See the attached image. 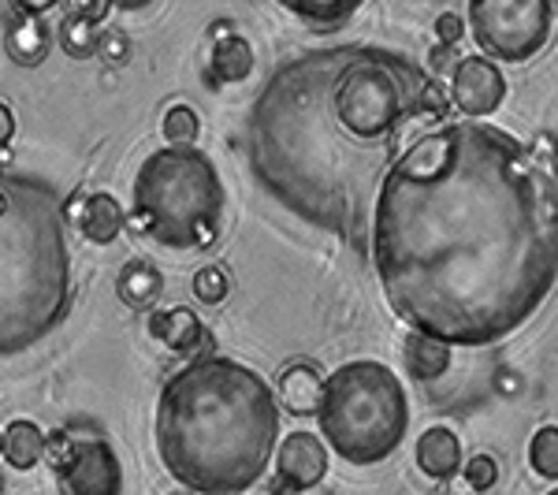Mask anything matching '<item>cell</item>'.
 I'll return each mask as SVG.
<instances>
[{"mask_svg":"<svg viewBox=\"0 0 558 495\" xmlns=\"http://www.w3.org/2000/svg\"><path fill=\"white\" fill-rule=\"evenodd\" d=\"M149 331H153V339H160V343H165L168 350H175V354H186V358L213 354V350H209V331H205V324L197 321V313L186 310V305L153 313Z\"/></svg>","mask_w":558,"mask_h":495,"instance_id":"11","label":"cell"},{"mask_svg":"<svg viewBox=\"0 0 558 495\" xmlns=\"http://www.w3.org/2000/svg\"><path fill=\"white\" fill-rule=\"evenodd\" d=\"M328 476V447L313 432H291L276 447V481L291 492H310Z\"/></svg>","mask_w":558,"mask_h":495,"instance_id":"10","label":"cell"},{"mask_svg":"<svg viewBox=\"0 0 558 495\" xmlns=\"http://www.w3.org/2000/svg\"><path fill=\"white\" fill-rule=\"evenodd\" d=\"M447 495H473V488L462 481V476H451V481H447Z\"/></svg>","mask_w":558,"mask_h":495,"instance_id":"33","label":"cell"},{"mask_svg":"<svg viewBox=\"0 0 558 495\" xmlns=\"http://www.w3.org/2000/svg\"><path fill=\"white\" fill-rule=\"evenodd\" d=\"M324 444L350 466H376L402 447L410 432V399L395 369L376 358L339 365L324 381L317 407Z\"/></svg>","mask_w":558,"mask_h":495,"instance_id":"6","label":"cell"},{"mask_svg":"<svg viewBox=\"0 0 558 495\" xmlns=\"http://www.w3.org/2000/svg\"><path fill=\"white\" fill-rule=\"evenodd\" d=\"M417 466L436 481H451L462 470V444L451 428L436 425L417 439Z\"/></svg>","mask_w":558,"mask_h":495,"instance_id":"14","label":"cell"},{"mask_svg":"<svg viewBox=\"0 0 558 495\" xmlns=\"http://www.w3.org/2000/svg\"><path fill=\"white\" fill-rule=\"evenodd\" d=\"M172 495H194V492H186V488H183V492H172Z\"/></svg>","mask_w":558,"mask_h":495,"instance_id":"34","label":"cell"},{"mask_svg":"<svg viewBox=\"0 0 558 495\" xmlns=\"http://www.w3.org/2000/svg\"><path fill=\"white\" fill-rule=\"evenodd\" d=\"M547 495H558V488H555V492H547Z\"/></svg>","mask_w":558,"mask_h":495,"instance_id":"36","label":"cell"},{"mask_svg":"<svg viewBox=\"0 0 558 495\" xmlns=\"http://www.w3.org/2000/svg\"><path fill=\"white\" fill-rule=\"evenodd\" d=\"M108 12H112V4H108V0H94V4H78V0H71V4L64 8V15H71V20H83L89 26L108 20Z\"/></svg>","mask_w":558,"mask_h":495,"instance_id":"29","label":"cell"},{"mask_svg":"<svg viewBox=\"0 0 558 495\" xmlns=\"http://www.w3.org/2000/svg\"><path fill=\"white\" fill-rule=\"evenodd\" d=\"M402 358H407V369L413 381H439V376L451 369V347L436 343V339L421 336V331H410L407 347H402Z\"/></svg>","mask_w":558,"mask_h":495,"instance_id":"19","label":"cell"},{"mask_svg":"<svg viewBox=\"0 0 558 495\" xmlns=\"http://www.w3.org/2000/svg\"><path fill=\"white\" fill-rule=\"evenodd\" d=\"M4 49L15 64L38 68L52 49V31H49V23H45V15H23L20 8L12 4V15H8V26H4Z\"/></svg>","mask_w":558,"mask_h":495,"instance_id":"12","label":"cell"},{"mask_svg":"<svg viewBox=\"0 0 558 495\" xmlns=\"http://www.w3.org/2000/svg\"><path fill=\"white\" fill-rule=\"evenodd\" d=\"M473 41L488 57L507 64H525L551 38V0H473L465 8ZM484 57V60H488Z\"/></svg>","mask_w":558,"mask_h":495,"instance_id":"7","label":"cell"},{"mask_svg":"<svg viewBox=\"0 0 558 495\" xmlns=\"http://www.w3.org/2000/svg\"><path fill=\"white\" fill-rule=\"evenodd\" d=\"M462 481L470 484L473 492H488L492 484L499 481V462H495L492 455H473L470 462H465Z\"/></svg>","mask_w":558,"mask_h":495,"instance_id":"25","label":"cell"},{"mask_svg":"<svg viewBox=\"0 0 558 495\" xmlns=\"http://www.w3.org/2000/svg\"><path fill=\"white\" fill-rule=\"evenodd\" d=\"M71 451H75V436H71V428H57L49 439H45V455L41 458H49V470L60 473L68 466Z\"/></svg>","mask_w":558,"mask_h":495,"instance_id":"27","label":"cell"},{"mask_svg":"<svg viewBox=\"0 0 558 495\" xmlns=\"http://www.w3.org/2000/svg\"><path fill=\"white\" fill-rule=\"evenodd\" d=\"M447 112H451L447 86L439 79H428L425 89H421V120H447Z\"/></svg>","mask_w":558,"mask_h":495,"instance_id":"26","label":"cell"},{"mask_svg":"<svg viewBox=\"0 0 558 495\" xmlns=\"http://www.w3.org/2000/svg\"><path fill=\"white\" fill-rule=\"evenodd\" d=\"M191 291H194V299L202 305H220L231 294V273L223 265L197 268L194 280H191Z\"/></svg>","mask_w":558,"mask_h":495,"instance_id":"23","label":"cell"},{"mask_svg":"<svg viewBox=\"0 0 558 495\" xmlns=\"http://www.w3.org/2000/svg\"><path fill=\"white\" fill-rule=\"evenodd\" d=\"M529 462L544 481H558V428L544 425L529 444Z\"/></svg>","mask_w":558,"mask_h":495,"instance_id":"24","label":"cell"},{"mask_svg":"<svg viewBox=\"0 0 558 495\" xmlns=\"http://www.w3.org/2000/svg\"><path fill=\"white\" fill-rule=\"evenodd\" d=\"M78 228L94 246H112L120 239V231L128 228V213L120 209V202L112 194H89L83 216H78Z\"/></svg>","mask_w":558,"mask_h":495,"instance_id":"15","label":"cell"},{"mask_svg":"<svg viewBox=\"0 0 558 495\" xmlns=\"http://www.w3.org/2000/svg\"><path fill=\"white\" fill-rule=\"evenodd\" d=\"M320 395L324 381L310 362H294L279 373V399H283L287 413H294V418H313L320 407Z\"/></svg>","mask_w":558,"mask_h":495,"instance_id":"13","label":"cell"},{"mask_svg":"<svg viewBox=\"0 0 558 495\" xmlns=\"http://www.w3.org/2000/svg\"><path fill=\"white\" fill-rule=\"evenodd\" d=\"M451 49H444V45H436V49L428 52V64H432V71H436V79H439V71H447L451 68Z\"/></svg>","mask_w":558,"mask_h":495,"instance_id":"32","label":"cell"},{"mask_svg":"<svg viewBox=\"0 0 558 495\" xmlns=\"http://www.w3.org/2000/svg\"><path fill=\"white\" fill-rule=\"evenodd\" d=\"M0 495H4V481H0Z\"/></svg>","mask_w":558,"mask_h":495,"instance_id":"35","label":"cell"},{"mask_svg":"<svg viewBox=\"0 0 558 495\" xmlns=\"http://www.w3.org/2000/svg\"><path fill=\"white\" fill-rule=\"evenodd\" d=\"M447 97H451L462 116L481 120V116H492L495 108L502 105V97H507V79H502V71L495 60L465 57V60H458L451 71Z\"/></svg>","mask_w":558,"mask_h":495,"instance_id":"9","label":"cell"},{"mask_svg":"<svg viewBox=\"0 0 558 495\" xmlns=\"http://www.w3.org/2000/svg\"><path fill=\"white\" fill-rule=\"evenodd\" d=\"M131 228L172 250H205L220 236L228 194L197 146L153 149L134 179Z\"/></svg>","mask_w":558,"mask_h":495,"instance_id":"5","label":"cell"},{"mask_svg":"<svg viewBox=\"0 0 558 495\" xmlns=\"http://www.w3.org/2000/svg\"><path fill=\"white\" fill-rule=\"evenodd\" d=\"M116 291H120V299L128 302L131 310H149V305H157L160 291H165V276H160V268L153 265V261L131 257L128 265H123Z\"/></svg>","mask_w":558,"mask_h":495,"instance_id":"17","label":"cell"},{"mask_svg":"<svg viewBox=\"0 0 558 495\" xmlns=\"http://www.w3.org/2000/svg\"><path fill=\"white\" fill-rule=\"evenodd\" d=\"M250 71H254V49H250L246 38L228 34V38H220L213 45L209 79L216 86H220V83H242V79H250Z\"/></svg>","mask_w":558,"mask_h":495,"instance_id":"18","label":"cell"},{"mask_svg":"<svg viewBox=\"0 0 558 495\" xmlns=\"http://www.w3.org/2000/svg\"><path fill=\"white\" fill-rule=\"evenodd\" d=\"M60 194L38 176H0V358L41 343L71 313Z\"/></svg>","mask_w":558,"mask_h":495,"instance_id":"4","label":"cell"},{"mask_svg":"<svg viewBox=\"0 0 558 495\" xmlns=\"http://www.w3.org/2000/svg\"><path fill=\"white\" fill-rule=\"evenodd\" d=\"M462 34H465V23H462V15H454V12H444L436 20V38L444 49H454L458 41H462Z\"/></svg>","mask_w":558,"mask_h":495,"instance_id":"30","label":"cell"},{"mask_svg":"<svg viewBox=\"0 0 558 495\" xmlns=\"http://www.w3.org/2000/svg\"><path fill=\"white\" fill-rule=\"evenodd\" d=\"M425 83V68L380 45H331L279 64L250 108L257 183L365 254L376 191L407 128L421 123Z\"/></svg>","mask_w":558,"mask_h":495,"instance_id":"2","label":"cell"},{"mask_svg":"<svg viewBox=\"0 0 558 495\" xmlns=\"http://www.w3.org/2000/svg\"><path fill=\"white\" fill-rule=\"evenodd\" d=\"M160 131H165L168 146H194L197 134H202V120H197V112H194L191 105H172L165 112V123H160Z\"/></svg>","mask_w":558,"mask_h":495,"instance_id":"22","label":"cell"},{"mask_svg":"<svg viewBox=\"0 0 558 495\" xmlns=\"http://www.w3.org/2000/svg\"><path fill=\"white\" fill-rule=\"evenodd\" d=\"M283 8L299 15V20H305L310 26L336 31V26H343L350 15L357 12V0H331V4H283Z\"/></svg>","mask_w":558,"mask_h":495,"instance_id":"20","label":"cell"},{"mask_svg":"<svg viewBox=\"0 0 558 495\" xmlns=\"http://www.w3.org/2000/svg\"><path fill=\"white\" fill-rule=\"evenodd\" d=\"M45 455V432L26 418H15L12 425L0 432V458H4L12 470H34Z\"/></svg>","mask_w":558,"mask_h":495,"instance_id":"16","label":"cell"},{"mask_svg":"<svg viewBox=\"0 0 558 495\" xmlns=\"http://www.w3.org/2000/svg\"><path fill=\"white\" fill-rule=\"evenodd\" d=\"M57 38H60V49H64L71 60H89L97 52V38H101V31L83 23V20H71V15H64V23L57 26Z\"/></svg>","mask_w":558,"mask_h":495,"instance_id":"21","label":"cell"},{"mask_svg":"<svg viewBox=\"0 0 558 495\" xmlns=\"http://www.w3.org/2000/svg\"><path fill=\"white\" fill-rule=\"evenodd\" d=\"M365 254L413 331L444 347L499 343L555 291L551 168L495 123H439L384 176Z\"/></svg>","mask_w":558,"mask_h":495,"instance_id":"1","label":"cell"},{"mask_svg":"<svg viewBox=\"0 0 558 495\" xmlns=\"http://www.w3.org/2000/svg\"><path fill=\"white\" fill-rule=\"evenodd\" d=\"M57 476L68 495H123V466L108 439H75V451Z\"/></svg>","mask_w":558,"mask_h":495,"instance_id":"8","label":"cell"},{"mask_svg":"<svg viewBox=\"0 0 558 495\" xmlns=\"http://www.w3.org/2000/svg\"><path fill=\"white\" fill-rule=\"evenodd\" d=\"M97 52H105V60H112V64H128V57H131L128 34H120V31L101 34V38H97Z\"/></svg>","mask_w":558,"mask_h":495,"instance_id":"28","label":"cell"},{"mask_svg":"<svg viewBox=\"0 0 558 495\" xmlns=\"http://www.w3.org/2000/svg\"><path fill=\"white\" fill-rule=\"evenodd\" d=\"M279 439L276 395L257 369L191 358L157 399V455L194 495H242L265 476Z\"/></svg>","mask_w":558,"mask_h":495,"instance_id":"3","label":"cell"},{"mask_svg":"<svg viewBox=\"0 0 558 495\" xmlns=\"http://www.w3.org/2000/svg\"><path fill=\"white\" fill-rule=\"evenodd\" d=\"M12 138H15V116H12V108L0 101V149H4Z\"/></svg>","mask_w":558,"mask_h":495,"instance_id":"31","label":"cell"}]
</instances>
